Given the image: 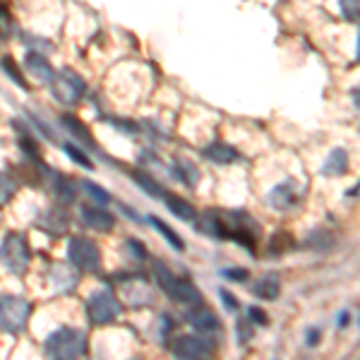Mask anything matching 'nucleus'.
<instances>
[{"label": "nucleus", "instance_id": "1", "mask_svg": "<svg viewBox=\"0 0 360 360\" xmlns=\"http://www.w3.org/2000/svg\"><path fill=\"white\" fill-rule=\"evenodd\" d=\"M86 353V336L79 329L60 327L46 339V356L49 358H79Z\"/></svg>", "mask_w": 360, "mask_h": 360}, {"label": "nucleus", "instance_id": "2", "mask_svg": "<svg viewBox=\"0 0 360 360\" xmlns=\"http://www.w3.org/2000/svg\"><path fill=\"white\" fill-rule=\"evenodd\" d=\"M32 307L22 295H0V329L8 334H17L27 327Z\"/></svg>", "mask_w": 360, "mask_h": 360}, {"label": "nucleus", "instance_id": "3", "mask_svg": "<svg viewBox=\"0 0 360 360\" xmlns=\"http://www.w3.org/2000/svg\"><path fill=\"white\" fill-rule=\"evenodd\" d=\"M0 262L13 274H25L29 262H32V250H29L27 238L22 233H8L0 245Z\"/></svg>", "mask_w": 360, "mask_h": 360}, {"label": "nucleus", "instance_id": "4", "mask_svg": "<svg viewBox=\"0 0 360 360\" xmlns=\"http://www.w3.org/2000/svg\"><path fill=\"white\" fill-rule=\"evenodd\" d=\"M68 259L75 269L96 271L101 266V250L89 238H72L68 243Z\"/></svg>", "mask_w": 360, "mask_h": 360}, {"label": "nucleus", "instance_id": "5", "mask_svg": "<svg viewBox=\"0 0 360 360\" xmlns=\"http://www.w3.org/2000/svg\"><path fill=\"white\" fill-rule=\"evenodd\" d=\"M51 84H53V96L60 103H68V106L77 103L86 91L84 79L79 77L75 70H68V68L60 70V72H56L53 79H51Z\"/></svg>", "mask_w": 360, "mask_h": 360}, {"label": "nucleus", "instance_id": "6", "mask_svg": "<svg viewBox=\"0 0 360 360\" xmlns=\"http://www.w3.org/2000/svg\"><path fill=\"white\" fill-rule=\"evenodd\" d=\"M86 312L94 324H111L123 315V305L111 291H96L86 303Z\"/></svg>", "mask_w": 360, "mask_h": 360}, {"label": "nucleus", "instance_id": "7", "mask_svg": "<svg viewBox=\"0 0 360 360\" xmlns=\"http://www.w3.org/2000/svg\"><path fill=\"white\" fill-rule=\"evenodd\" d=\"M173 356L176 358H185V360H193V358H207L212 353V344L200 336H178L171 346Z\"/></svg>", "mask_w": 360, "mask_h": 360}, {"label": "nucleus", "instance_id": "8", "mask_svg": "<svg viewBox=\"0 0 360 360\" xmlns=\"http://www.w3.org/2000/svg\"><path fill=\"white\" fill-rule=\"evenodd\" d=\"M166 293L171 295L173 300H178V303L183 305H202V293L200 288L195 286L193 281H188V278H173V283L166 288Z\"/></svg>", "mask_w": 360, "mask_h": 360}, {"label": "nucleus", "instance_id": "9", "mask_svg": "<svg viewBox=\"0 0 360 360\" xmlns=\"http://www.w3.org/2000/svg\"><path fill=\"white\" fill-rule=\"evenodd\" d=\"M79 214H82V221L89 226V229H96V231H101V233H108V231H113V226H115L113 214L106 212L103 207L86 205L79 209Z\"/></svg>", "mask_w": 360, "mask_h": 360}, {"label": "nucleus", "instance_id": "10", "mask_svg": "<svg viewBox=\"0 0 360 360\" xmlns=\"http://www.w3.org/2000/svg\"><path fill=\"white\" fill-rule=\"evenodd\" d=\"M25 68L39 79V82H51L53 75H56L53 68H51V63L46 60L41 53H37V51H29V53L25 56Z\"/></svg>", "mask_w": 360, "mask_h": 360}, {"label": "nucleus", "instance_id": "11", "mask_svg": "<svg viewBox=\"0 0 360 360\" xmlns=\"http://www.w3.org/2000/svg\"><path fill=\"white\" fill-rule=\"evenodd\" d=\"M269 202H271V207L278 209V212H283V209L293 207L295 202H298V193H295V185L293 183L276 185V188L269 193Z\"/></svg>", "mask_w": 360, "mask_h": 360}, {"label": "nucleus", "instance_id": "12", "mask_svg": "<svg viewBox=\"0 0 360 360\" xmlns=\"http://www.w3.org/2000/svg\"><path fill=\"white\" fill-rule=\"evenodd\" d=\"M190 324L197 329V332H202V334H207V332H217L219 329V317L214 315L209 307H202V305H197L193 312H190Z\"/></svg>", "mask_w": 360, "mask_h": 360}, {"label": "nucleus", "instance_id": "13", "mask_svg": "<svg viewBox=\"0 0 360 360\" xmlns=\"http://www.w3.org/2000/svg\"><path fill=\"white\" fill-rule=\"evenodd\" d=\"M252 293L262 300H276L281 295V278L278 274H264L259 281H255Z\"/></svg>", "mask_w": 360, "mask_h": 360}, {"label": "nucleus", "instance_id": "14", "mask_svg": "<svg viewBox=\"0 0 360 360\" xmlns=\"http://www.w3.org/2000/svg\"><path fill=\"white\" fill-rule=\"evenodd\" d=\"M348 171V154L344 152L341 147H336L329 152L327 156V161H324V168H322V173L324 176H344V173Z\"/></svg>", "mask_w": 360, "mask_h": 360}, {"label": "nucleus", "instance_id": "15", "mask_svg": "<svg viewBox=\"0 0 360 360\" xmlns=\"http://www.w3.org/2000/svg\"><path fill=\"white\" fill-rule=\"evenodd\" d=\"M51 281H53V286L58 291H68V288H72L75 283H77V274L72 271V266L58 262L51 266Z\"/></svg>", "mask_w": 360, "mask_h": 360}, {"label": "nucleus", "instance_id": "16", "mask_svg": "<svg viewBox=\"0 0 360 360\" xmlns=\"http://www.w3.org/2000/svg\"><path fill=\"white\" fill-rule=\"evenodd\" d=\"M205 156H207V159H212L214 164L226 166V164H231V161L238 159V152H236L233 147H231V144L214 142V144H209V147L205 149Z\"/></svg>", "mask_w": 360, "mask_h": 360}, {"label": "nucleus", "instance_id": "17", "mask_svg": "<svg viewBox=\"0 0 360 360\" xmlns=\"http://www.w3.org/2000/svg\"><path fill=\"white\" fill-rule=\"evenodd\" d=\"M166 202H168V209H171V214H176L178 219H183V221H195V219H197L195 207L190 205L188 200H183V197L173 195V197H168Z\"/></svg>", "mask_w": 360, "mask_h": 360}, {"label": "nucleus", "instance_id": "18", "mask_svg": "<svg viewBox=\"0 0 360 360\" xmlns=\"http://www.w3.org/2000/svg\"><path fill=\"white\" fill-rule=\"evenodd\" d=\"M149 224H152L154 229L159 231V233L164 236L166 240L171 243L173 248H176V250H180V252H183V250H185V243H183V238H180V236L176 233V231H173L171 226H168L166 221H161L159 217H149Z\"/></svg>", "mask_w": 360, "mask_h": 360}, {"label": "nucleus", "instance_id": "19", "mask_svg": "<svg viewBox=\"0 0 360 360\" xmlns=\"http://www.w3.org/2000/svg\"><path fill=\"white\" fill-rule=\"evenodd\" d=\"M132 178L137 180L139 185H142V190L147 195H152V197H164V188H161L159 183L152 178V176H147V173H142V171H137V173H132Z\"/></svg>", "mask_w": 360, "mask_h": 360}, {"label": "nucleus", "instance_id": "20", "mask_svg": "<svg viewBox=\"0 0 360 360\" xmlns=\"http://www.w3.org/2000/svg\"><path fill=\"white\" fill-rule=\"evenodd\" d=\"M60 120H63V125H65L68 130L72 132V135H77L79 139H82V142H86V144H94V142H91V135L84 130V125L79 123V120L75 118V115H63Z\"/></svg>", "mask_w": 360, "mask_h": 360}, {"label": "nucleus", "instance_id": "21", "mask_svg": "<svg viewBox=\"0 0 360 360\" xmlns=\"http://www.w3.org/2000/svg\"><path fill=\"white\" fill-rule=\"evenodd\" d=\"M0 65L5 68V72H8V77H13V82H15V84H20L22 89H25V91H29V84H27L25 75H22L20 70H17V65H15V63H13V58H8V56H5L3 60H0Z\"/></svg>", "mask_w": 360, "mask_h": 360}, {"label": "nucleus", "instance_id": "22", "mask_svg": "<svg viewBox=\"0 0 360 360\" xmlns=\"http://www.w3.org/2000/svg\"><path fill=\"white\" fill-rule=\"evenodd\" d=\"M341 15L346 22H360V0H339Z\"/></svg>", "mask_w": 360, "mask_h": 360}, {"label": "nucleus", "instance_id": "23", "mask_svg": "<svg viewBox=\"0 0 360 360\" xmlns=\"http://www.w3.org/2000/svg\"><path fill=\"white\" fill-rule=\"evenodd\" d=\"M15 190H17V185L13 183V180L5 176V173H0V207L8 205V202L13 200Z\"/></svg>", "mask_w": 360, "mask_h": 360}, {"label": "nucleus", "instance_id": "24", "mask_svg": "<svg viewBox=\"0 0 360 360\" xmlns=\"http://www.w3.org/2000/svg\"><path fill=\"white\" fill-rule=\"evenodd\" d=\"M82 188L86 190V193H89L91 200H96V205H108V200H111V195H108L103 188H98L96 183H89V180H84Z\"/></svg>", "mask_w": 360, "mask_h": 360}, {"label": "nucleus", "instance_id": "25", "mask_svg": "<svg viewBox=\"0 0 360 360\" xmlns=\"http://www.w3.org/2000/svg\"><path fill=\"white\" fill-rule=\"evenodd\" d=\"M65 152H68L70 159L75 161V164H79V166L89 168V171H91V168H94V164H91V159H89V156H86V154L82 152V149H77V147H75V144H65Z\"/></svg>", "mask_w": 360, "mask_h": 360}, {"label": "nucleus", "instance_id": "26", "mask_svg": "<svg viewBox=\"0 0 360 360\" xmlns=\"http://www.w3.org/2000/svg\"><path fill=\"white\" fill-rule=\"evenodd\" d=\"M13 32H15L13 17H10L8 10L0 5V39H10V37H13Z\"/></svg>", "mask_w": 360, "mask_h": 360}, {"label": "nucleus", "instance_id": "27", "mask_svg": "<svg viewBox=\"0 0 360 360\" xmlns=\"http://www.w3.org/2000/svg\"><path fill=\"white\" fill-rule=\"evenodd\" d=\"M236 332H238V341H240V344H248V341L252 339V322H250V317L238 319Z\"/></svg>", "mask_w": 360, "mask_h": 360}, {"label": "nucleus", "instance_id": "28", "mask_svg": "<svg viewBox=\"0 0 360 360\" xmlns=\"http://www.w3.org/2000/svg\"><path fill=\"white\" fill-rule=\"evenodd\" d=\"M248 317H250V322L259 324V327H266V324H269V317H266V312L262 310V307H257V305L250 307V310H248Z\"/></svg>", "mask_w": 360, "mask_h": 360}, {"label": "nucleus", "instance_id": "29", "mask_svg": "<svg viewBox=\"0 0 360 360\" xmlns=\"http://www.w3.org/2000/svg\"><path fill=\"white\" fill-rule=\"evenodd\" d=\"M221 274L226 278H231V281H248V278H250V271L248 269H224Z\"/></svg>", "mask_w": 360, "mask_h": 360}, {"label": "nucleus", "instance_id": "30", "mask_svg": "<svg viewBox=\"0 0 360 360\" xmlns=\"http://www.w3.org/2000/svg\"><path fill=\"white\" fill-rule=\"evenodd\" d=\"M219 295L224 298V305L229 307V310H238V298H236L233 293H229L226 288H221V291H219Z\"/></svg>", "mask_w": 360, "mask_h": 360}, {"label": "nucleus", "instance_id": "31", "mask_svg": "<svg viewBox=\"0 0 360 360\" xmlns=\"http://www.w3.org/2000/svg\"><path fill=\"white\" fill-rule=\"evenodd\" d=\"M305 336H307V339H310V346H315V344H317V336H319V332H317V329H310V332H307Z\"/></svg>", "mask_w": 360, "mask_h": 360}, {"label": "nucleus", "instance_id": "32", "mask_svg": "<svg viewBox=\"0 0 360 360\" xmlns=\"http://www.w3.org/2000/svg\"><path fill=\"white\" fill-rule=\"evenodd\" d=\"M351 98H353V103H356V106L360 108V89H353L351 91Z\"/></svg>", "mask_w": 360, "mask_h": 360}, {"label": "nucleus", "instance_id": "33", "mask_svg": "<svg viewBox=\"0 0 360 360\" xmlns=\"http://www.w3.org/2000/svg\"><path fill=\"white\" fill-rule=\"evenodd\" d=\"M348 324V312H344V315L339 317V327H346Z\"/></svg>", "mask_w": 360, "mask_h": 360}, {"label": "nucleus", "instance_id": "34", "mask_svg": "<svg viewBox=\"0 0 360 360\" xmlns=\"http://www.w3.org/2000/svg\"><path fill=\"white\" fill-rule=\"evenodd\" d=\"M356 51H358V53H356V58H358V60H360V32H358V46H356Z\"/></svg>", "mask_w": 360, "mask_h": 360}, {"label": "nucleus", "instance_id": "35", "mask_svg": "<svg viewBox=\"0 0 360 360\" xmlns=\"http://www.w3.org/2000/svg\"><path fill=\"white\" fill-rule=\"evenodd\" d=\"M358 193H360V183H358V188H356V190H353V193H351V195H358Z\"/></svg>", "mask_w": 360, "mask_h": 360}]
</instances>
